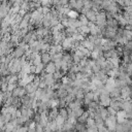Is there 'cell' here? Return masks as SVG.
Instances as JSON below:
<instances>
[{"mask_svg": "<svg viewBox=\"0 0 132 132\" xmlns=\"http://www.w3.org/2000/svg\"><path fill=\"white\" fill-rule=\"evenodd\" d=\"M114 132H128V131L124 128V126H123L122 124H119V123H118V125H117V127H116Z\"/></svg>", "mask_w": 132, "mask_h": 132, "instance_id": "5", "label": "cell"}, {"mask_svg": "<svg viewBox=\"0 0 132 132\" xmlns=\"http://www.w3.org/2000/svg\"><path fill=\"white\" fill-rule=\"evenodd\" d=\"M110 102H111V100H110L109 96L100 95V103H101L102 106H104V107H108V106L110 105Z\"/></svg>", "mask_w": 132, "mask_h": 132, "instance_id": "1", "label": "cell"}, {"mask_svg": "<svg viewBox=\"0 0 132 132\" xmlns=\"http://www.w3.org/2000/svg\"><path fill=\"white\" fill-rule=\"evenodd\" d=\"M130 122H131V124H132V120H131V121H130Z\"/></svg>", "mask_w": 132, "mask_h": 132, "instance_id": "10", "label": "cell"}, {"mask_svg": "<svg viewBox=\"0 0 132 132\" xmlns=\"http://www.w3.org/2000/svg\"><path fill=\"white\" fill-rule=\"evenodd\" d=\"M97 129H98V132H109V130L107 129V127H105L104 125L97 126Z\"/></svg>", "mask_w": 132, "mask_h": 132, "instance_id": "6", "label": "cell"}, {"mask_svg": "<svg viewBox=\"0 0 132 132\" xmlns=\"http://www.w3.org/2000/svg\"><path fill=\"white\" fill-rule=\"evenodd\" d=\"M55 70H56V65H55V64L51 63L50 65H47V67H46V71H47L50 74L54 73V72H55Z\"/></svg>", "mask_w": 132, "mask_h": 132, "instance_id": "4", "label": "cell"}, {"mask_svg": "<svg viewBox=\"0 0 132 132\" xmlns=\"http://www.w3.org/2000/svg\"><path fill=\"white\" fill-rule=\"evenodd\" d=\"M41 62L43 63V64H47L50 61H51V55L50 54H47V53H43L42 55H41Z\"/></svg>", "mask_w": 132, "mask_h": 132, "instance_id": "2", "label": "cell"}, {"mask_svg": "<svg viewBox=\"0 0 132 132\" xmlns=\"http://www.w3.org/2000/svg\"><path fill=\"white\" fill-rule=\"evenodd\" d=\"M129 132H130V131H129Z\"/></svg>", "mask_w": 132, "mask_h": 132, "instance_id": "11", "label": "cell"}, {"mask_svg": "<svg viewBox=\"0 0 132 132\" xmlns=\"http://www.w3.org/2000/svg\"><path fill=\"white\" fill-rule=\"evenodd\" d=\"M59 114H60L62 118L66 119V118H67V114H68V112H67V110H66L65 108H61V109H60V111H59Z\"/></svg>", "mask_w": 132, "mask_h": 132, "instance_id": "7", "label": "cell"}, {"mask_svg": "<svg viewBox=\"0 0 132 132\" xmlns=\"http://www.w3.org/2000/svg\"><path fill=\"white\" fill-rule=\"evenodd\" d=\"M107 111H108V114H109V116H116L117 112H118L117 110H114V109H113L112 107H110V106L107 107Z\"/></svg>", "mask_w": 132, "mask_h": 132, "instance_id": "8", "label": "cell"}, {"mask_svg": "<svg viewBox=\"0 0 132 132\" xmlns=\"http://www.w3.org/2000/svg\"><path fill=\"white\" fill-rule=\"evenodd\" d=\"M130 132H132V128H131V129H130Z\"/></svg>", "mask_w": 132, "mask_h": 132, "instance_id": "9", "label": "cell"}, {"mask_svg": "<svg viewBox=\"0 0 132 132\" xmlns=\"http://www.w3.org/2000/svg\"><path fill=\"white\" fill-rule=\"evenodd\" d=\"M96 14H95V12L93 11V10H89L88 12H87V14H86V18L89 20V21H92V22H95L96 21Z\"/></svg>", "mask_w": 132, "mask_h": 132, "instance_id": "3", "label": "cell"}]
</instances>
